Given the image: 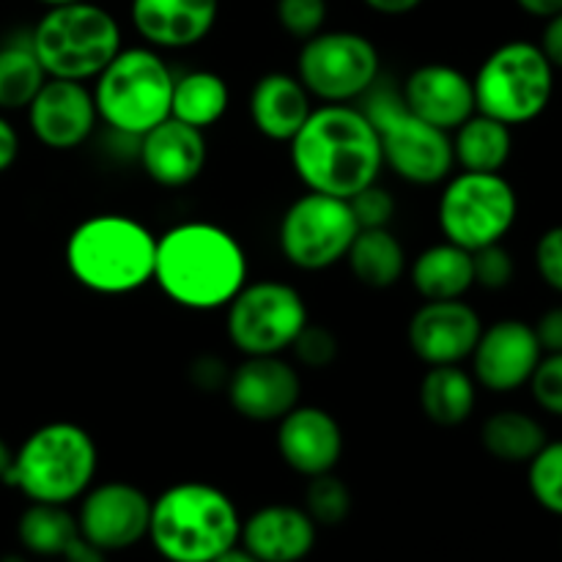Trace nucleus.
I'll return each mask as SVG.
<instances>
[{"label": "nucleus", "mask_w": 562, "mask_h": 562, "mask_svg": "<svg viewBox=\"0 0 562 562\" xmlns=\"http://www.w3.org/2000/svg\"><path fill=\"white\" fill-rule=\"evenodd\" d=\"M327 14V0H278L274 3L278 25L296 42H307L311 36L322 33Z\"/></svg>", "instance_id": "nucleus-35"}, {"label": "nucleus", "mask_w": 562, "mask_h": 562, "mask_svg": "<svg viewBox=\"0 0 562 562\" xmlns=\"http://www.w3.org/2000/svg\"><path fill=\"white\" fill-rule=\"evenodd\" d=\"M148 521H151V499L124 481L91 486L82 494L77 510L80 536L102 552H121L140 543L143 538H148Z\"/></svg>", "instance_id": "nucleus-14"}, {"label": "nucleus", "mask_w": 562, "mask_h": 562, "mask_svg": "<svg viewBox=\"0 0 562 562\" xmlns=\"http://www.w3.org/2000/svg\"><path fill=\"white\" fill-rule=\"evenodd\" d=\"M538 47L543 49V55L549 58V64L562 69V11L560 14L549 16L547 27H543V38Z\"/></svg>", "instance_id": "nucleus-43"}, {"label": "nucleus", "mask_w": 562, "mask_h": 562, "mask_svg": "<svg viewBox=\"0 0 562 562\" xmlns=\"http://www.w3.org/2000/svg\"><path fill=\"white\" fill-rule=\"evenodd\" d=\"M532 329H536L541 351H547V355H558V351H562V307H552V311L543 313Z\"/></svg>", "instance_id": "nucleus-42"}, {"label": "nucleus", "mask_w": 562, "mask_h": 562, "mask_svg": "<svg viewBox=\"0 0 562 562\" xmlns=\"http://www.w3.org/2000/svg\"><path fill=\"white\" fill-rule=\"evenodd\" d=\"M412 285L426 302L461 300L475 285L472 274V252L453 241H439L426 247L412 261Z\"/></svg>", "instance_id": "nucleus-25"}, {"label": "nucleus", "mask_w": 562, "mask_h": 562, "mask_svg": "<svg viewBox=\"0 0 562 562\" xmlns=\"http://www.w3.org/2000/svg\"><path fill=\"white\" fill-rule=\"evenodd\" d=\"M132 25L154 49H187L214 31L220 0H132Z\"/></svg>", "instance_id": "nucleus-22"}, {"label": "nucleus", "mask_w": 562, "mask_h": 562, "mask_svg": "<svg viewBox=\"0 0 562 562\" xmlns=\"http://www.w3.org/2000/svg\"><path fill=\"white\" fill-rule=\"evenodd\" d=\"M349 206L360 228H390L395 217V198L379 181L351 195Z\"/></svg>", "instance_id": "nucleus-38"}, {"label": "nucleus", "mask_w": 562, "mask_h": 562, "mask_svg": "<svg viewBox=\"0 0 562 562\" xmlns=\"http://www.w3.org/2000/svg\"><path fill=\"white\" fill-rule=\"evenodd\" d=\"M278 453L302 477L335 472L344 456V428L322 406L300 404L278 420Z\"/></svg>", "instance_id": "nucleus-20"}, {"label": "nucleus", "mask_w": 562, "mask_h": 562, "mask_svg": "<svg viewBox=\"0 0 562 562\" xmlns=\"http://www.w3.org/2000/svg\"><path fill=\"white\" fill-rule=\"evenodd\" d=\"M47 82V71L38 64L31 38L0 44V110H25Z\"/></svg>", "instance_id": "nucleus-32"}, {"label": "nucleus", "mask_w": 562, "mask_h": 562, "mask_svg": "<svg viewBox=\"0 0 562 562\" xmlns=\"http://www.w3.org/2000/svg\"><path fill=\"white\" fill-rule=\"evenodd\" d=\"M516 3H519L521 11L532 16H543V20L562 11V0H516Z\"/></svg>", "instance_id": "nucleus-47"}, {"label": "nucleus", "mask_w": 562, "mask_h": 562, "mask_svg": "<svg viewBox=\"0 0 562 562\" xmlns=\"http://www.w3.org/2000/svg\"><path fill=\"white\" fill-rule=\"evenodd\" d=\"M536 267L543 283L562 294V225L541 234L536 245Z\"/></svg>", "instance_id": "nucleus-40"}, {"label": "nucleus", "mask_w": 562, "mask_h": 562, "mask_svg": "<svg viewBox=\"0 0 562 562\" xmlns=\"http://www.w3.org/2000/svg\"><path fill=\"white\" fill-rule=\"evenodd\" d=\"M346 263L357 283L384 291L406 274V250L390 228H360L346 252Z\"/></svg>", "instance_id": "nucleus-27"}, {"label": "nucleus", "mask_w": 562, "mask_h": 562, "mask_svg": "<svg viewBox=\"0 0 562 562\" xmlns=\"http://www.w3.org/2000/svg\"><path fill=\"white\" fill-rule=\"evenodd\" d=\"M231 104L228 82L217 71L195 69L173 77V93H170V119L190 124L206 132L217 124Z\"/></svg>", "instance_id": "nucleus-29"}, {"label": "nucleus", "mask_w": 562, "mask_h": 562, "mask_svg": "<svg viewBox=\"0 0 562 562\" xmlns=\"http://www.w3.org/2000/svg\"><path fill=\"white\" fill-rule=\"evenodd\" d=\"M212 562H261V560L252 558V554L247 552L245 547H239V543H236V547H231L228 552H223L220 558H214Z\"/></svg>", "instance_id": "nucleus-48"}, {"label": "nucleus", "mask_w": 562, "mask_h": 562, "mask_svg": "<svg viewBox=\"0 0 562 562\" xmlns=\"http://www.w3.org/2000/svg\"><path fill=\"white\" fill-rule=\"evenodd\" d=\"M239 508L212 483H176L151 499L148 538L168 562H212L239 543Z\"/></svg>", "instance_id": "nucleus-3"}, {"label": "nucleus", "mask_w": 562, "mask_h": 562, "mask_svg": "<svg viewBox=\"0 0 562 562\" xmlns=\"http://www.w3.org/2000/svg\"><path fill=\"white\" fill-rule=\"evenodd\" d=\"M38 3H44L49 9V5H66V3H77V0H38Z\"/></svg>", "instance_id": "nucleus-50"}, {"label": "nucleus", "mask_w": 562, "mask_h": 562, "mask_svg": "<svg viewBox=\"0 0 562 562\" xmlns=\"http://www.w3.org/2000/svg\"><path fill=\"white\" fill-rule=\"evenodd\" d=\"M291 351L300 366L311 368V371H324L338 360V338L324 324L307 322L291 344Z\"/></svg>", "instance_id": "nucleus-36"}, {"label": "nucleus", "mask_w": 562, "mask_h": 562, "mask_svg": "<svg viewBox=\"0 0 562 562\" xmlns=\"http://www.w3.org/2000/svg\"><path fill=\"white\" fill-rule=\"evenodd\" d=\"M16 536L27 552L42 554V558H60L69 543L80 536V527H77V516H71L66 505L31 503V508L16 521Z\"/></svg>", "instance_id": "nucleus-31"}, {"label": "nucleus", "mask_w": 562, "mask_h": 562, "mask_svg": "<svg viewBox=\"0 0 562 562\" xmlns=\"http://www.w3.org/2000/svg\"><path fill=\"white\" fill-rule=\"evenodd\" d=\"M228 376L231 371L225 368V362L214 355L198 357V360L190 366L192 384H195L198 390H203V393H217V390H225Z\"/></svg>", "instance_id": "nucleus-41"}, {"label": "nucleus", "mask_w": 562, "mask_h": 562, "mask_svg": "<svg viewBox=\"0 0 562 562\" xmlns=\"http://www.w3.org/2000/svg\"><path fill=\"white\" fill-rule=\"evenodd\" d=\"M450 137L456 165L470 173H499L514 151L510 126L483 113H472Z\"/></svg>", "instance_id": "nucleus-28"}, {"label": "nucleus", "mask_w": 562, "mask_h": 562, "mask_svg": "<svg viewBox=\"0 0 562 562\" xmlns=\"http://www.w3.org/2000/svg\"><path fill=\"white\" fill-rule=\"evenodd\" d=\"M291 168L311 192L349 201L379 181L384 168L376 130L355 104L313 108L289 143Z\"/></svg>", "instance_id": "nucleus-1"}, {"label": "nucleus", "mask_w": 562, "mask_h": 562, "mask_svg": "<svg viewBox=\"0 0 562 562\" xmlns=\"http://www.w3.org/2000/svg\"><path fill=\"white\" fill-rule=\"evenodd\" d=\"M16 157H20V135L11 126V121L0 113V173L9 170L16 162Z\"/></svg>", "instance_id": "nucleus-44"}, {"label": "nucleus", "mask_w": 562, "mask_h": 562, "mask_svg": "<svg viewBox=\"0 0 562 562\" xmlns=\"http://www.w3.org/2000/svg\"><path fill=\"white\" fill-rule=\"evenodd\" d=\"M483 333V322L472 305L464 300L423 302L409 318L406 340L412 355L431 366H461L477 338Z\"/></svg>", "instance_id": "nucleus-17"}, {"label": "nucleus", "mask_w": 562, "mask_h": 562, "mask_svg": "<svg viewBox=\"0 0 562 562\" xmlns=\"http://www.w3.org/2000/svg\"><path fill=\"white\" fill-rule=\"evenodd\" d=\"M541 357L536 329L519 318H503L492 327H483L470 355L472 376L492 393H514L530 384Z\"/></svg>", "instance_id": "nucleus-16"}, {"label": "nucleus", "mask_w": 562, "mask_h": 562, "mask_svg": "<svg viewBox=\"0 0 562 562\" xmlns=\"http://www.w3.org/2000/svg\"><path fill=\"white\" fill-rule=\"evenodd\" d=\"M137 157L148 179L165 190H181L203 173L209 159L206 135L190 124L165 119L146 135L137 137Z\"/></svg>", "instance_id": "nucleus-21"}, {"label": "nucleus", "mask_w": 562, "mask_h": 562, "mask_svg": "<svg viewBox=\"0 0 562 562\" xmlns=\"http://www.w3.org/2000/svg\"><path fill=\"white\" fill-rule=\"evenodd\" d=\"M99 450L91 434L69 420L36 428L14 453L3 483L20 488L31 503L69 505L91 488Z\"/></svg>", "instance_id": "nucleus-5"}, {"label": "nucleus", "mask_w": 562, "mask_h": 562, "mask_svg": "<svg viewBox=\"0 0 562 562\" xmlns=\"http://www.w3.org/2000/svg\"><path fill=\"white\" fill-rule=\"evenodd\" d=\"M477 404V382L461 366H431L420 382V409L434 426L467 423Z\"/></svg>", "instance_id": "nucleus-26"}, {"label": "nucleus", "mask_w": 562, "mask_h": 562, "mask_svg": "<svg viewBox=\"0 0 562 562\" xmlns=\"http://www.w3.org/2000/svg\"><path fill=\"white\" fill-rule=\"evenodd\" d=\"M27 126L42 146L53 151L80 148L97 130V104L86 82L47 77L27 104Z\"/></svg>", "instance_id": "nucleus-18"}, {"label": "nucleus", "mask_w": 562, "mask_h": 562, "mask_svg": "<svg viewBox=\"0 0 562 562\" xmlns=\"http://www.w3.org/2000/svg\"><path fill=\"white\" fill-rule=\"evenodd\" d=\"M99 121L124 137H143L170 115L173 71L154 47H121L93 77Z\"/></svg>", "instance_id": "nucleus-7"}, {"label": "nucleus", "mask_w": 562, "mask_h": 562, "mask_svg": "<svg viewBox=\"0 0 562 562\" xmlns=\"http://www.w3.org/2000/svg\"><path fill=\"white\" fill-rule=\"evenodd\" d=\"M0 562H25V560H22L20 554H5V558L0 560Z\"/></svg>", "instance_id": "nucleus-51"}, {"label": "nucleus", "mask_w": 562, "mask_h": 562, "mask_svg": "<svg viewBox=\"0 0 562 562\" xmlns=\"http://www.w3.org/2000/svg\"><path fill=\"white\" fill-rule=\"evenodd\" d=\"M357 231L360 225L349 201L307 190L280 217L278 245L291 267L302 272H324L346 261Z\"/></svg>", "instance_id": "nucleus-13"}, {"label": "nucleus", "mask_w": 562, "mask_h": 562, "mask_svg": "<svg viewBox=\"0 0 562 562\" xmlns=\"http://www.w3.org/2000/svg\"><path fill=\"white\" fill-rule=\"evenodd\" d=\"M316 521L296 505H263L241 521L239 541L261 562H302L316 547Z\"/></svg>", "instance_id": "nucleus-23"}, {"label": "nucleus", "mask_w": 562, "mask_h": 562, "mask_svg": "<svg viewBox=\"0 0 562 562\" xmlns=\"http://www.w3.org/2000/svg\"><path fill=\"white\" fill-rule=\"evenodd\" d=\"M376 44L357 31H322L302 42L296 77L324 104H351L379 82Z\"/></svg>", "instance_id": "nucleus-12"}, {"label": "nucleus", "mask_w": 562, "mask_h": 562, "mask_svg": "<svg viewBox=\"0 0 562 562\" xmlns=\"http://www.w3.org/2000/svg\"><path fill=\"white\" fill-rule=\"evenodd\" d=\"M27 38L47 77L58 80H93L121 53L119 20L91 0L49 5Z\"/></svg>", "instance_id": "nucleus-6"}, {"label": "nucleus", "mask_w": 562, "mask_h": 562, "mask_svg": "<svg viewBox=\"0 0 562 562\" xmlns=\"http://www.w3.org/2000/svg\"><path fill=\"white\" fill-rule=\"evenodd\" d=\"M530 492L541 508L562 516V442H547L530 461Z\"/></svg>", "instance_id": "nucleus-34"}, {"label": "nucleus", "mask_w": 562, "mask_h": 562, "mask_svg": "<svg viewBox=\"0 0 562 562\" xmlns=\"http://www.w3.org/2000/svg\"><path fill=\"white\" fill-rule=\"evenodd\" d=\"M154 283L187 311H217L247 283V258L234 234L214 223H179L157 236Z\"/></svg>", "instance_id": "nucleus-2"}, {"label": "nucleus", "mask_w": 562, "mask_h": 562, "mask_svg": "<svg viewBox=\"0 0 562 562\" xmlns=\"http://www.w3.org/2000/svg\"><path fill=\"white\" fill-rule=\"evenodd\" d=\"M472 274H475V285L488 291H503L514 283L516 263L514 256L503 247V241L497 245H486L481 250L472 252Z\"/></svg>", "instance_id": "nucleus-37"}, {"label": "nucleus", "mask_w": 562, "mask_h": 562, "mask_svg": "<svg viewBox=\"0 0 562 562\" xmlns=\"http://www.w3.org/2000/svg\"><path fill=\"white\" fill-rule=\"evenodd\" d=\"M11 461H14V453H11L9 445H5L3 439H0V481H5V475H9Z\"/></svg>", "instance_id": "nucleus-49"}, {"label": "nucleus", "mask_w": 562, "mask_h": 562, "mask_svg": "<svg viewBox=\"0 0 562 562\" xmlns=\"http://www.w3.org/2000/svg\"><path fill=\"white\" fill-rule=\"evenodd\" d=\"M362 113L376 130L382 159L398 179L415 187H434L453 176V137L409 113L395 88H376L366 93Z\"/></svg>", "instance_id": "nucleus-8"}, {"label": "nucleus", "mask_w": 562, "mask_h": 562, "mask_svg": "<svg viewBox=\"0 0 562 562\" xmlns=\"http://www.w3.org/2000/svg\"><path fill=\"white\" fill-rule=\"evenodd\" d=\"M247 113H250L252 126L267 140L291 143V137L302 130L307 115L313 113V97L296 75L269 71V75L258 77L256 86L250 88Z\"/></svg>", "instance_id": "nucleus-24"}, {"label": "nucleus", "mask_w": 562, "mask_h": 562, "mask_svg": "<svg viewBox=\"0 0 562 562\" xmlns=\"http://www.w3.org/2000/svg\"><path fill=\"white\" fill-rule=\"evenodd\" d=\"M231 409L250 423H278L302 401V376L280 355L245 357L225 384Z\"/></svg>", "instance_id": "nucleus-15"}, {"label": "nucleus", "mask_w": 562, "mask_h": 562, "mask_svg": "<svg viewBox=\"0 0 562 562\" xmlns=\"http://www.w3.org/2000/svg\"><path fill=\"white\" fill-rule=\"evenodd\" d=\"M477 113L516 126L538 119L554 91V66L538 44L508 42L472 77Z\"/></svg>", "instance_id": "nucleus-9"}, {"label": "nucleus", "mask_w": 562, "mask_h": 562, "mask_svg": "<svg viewBox=\"0 0 562 562\" xmlns=\"http://www.w3.org/2000/svg\"><path fill=\"white\" fill-rule=\"evenodd\" d=\"M481 445L492 459L505 464H530L547 445V431L536 417L505 409L488 417L481 428Z\"/></svg>", "instance_id": "nucleus-30"}, {"label": "nucleus", "mask_w": 562, "mask_h": 562, "mask_svg": "<svg viewBox=\"0 0 562 562\" xmlns=\"http://www.w3.org/2000/svg\"><path fill=\"white\" fill-rule=\"evenodd\" d=\"M311 322L305 296L280 280H256L225 305V335L245 357L283 355Z\"/></svg>", "instance_id": "nucleus-10"}, {"label": "nucleus", "mask_w": 562, "mask_h": 562, "mask_svg": "<svg viewBox=\"0 0 562 562\" xmlns=\"http://www.w3.org/2000/svg\"><path fill=\"white\" fill-rule=\"evenodd\" d=\"M157 236L124 214H97L66 239V267L82 289L104 296L132 294L151 283Z\"/></svg>", "instance_id": "nucleus-4"}, {"label": "nucleus", "mask_w": 562, "mask_h": 562, "mask_svg": "<svg viewBox=\"0 0 562 562\" xmlns=\"http://www.w3.org/2000/svg\"><path fill=\"white\" fill-rule=\"evenodd\" d=\"M60 558H64V562H108V552H102V549L93 547L91 541L77 536Z\"/></svg>", "instance_id": "nucleus-45"}, {"label": "nucleus", "mask_w": 562, "mask_h": 562, "mask_svg": "<svg viewBox=\"0 0 562 562\" xmlns=\"http://www.w3.org/2000/svg\"><path fill=\"white\" fill-rule=\"evenodd\" d=\"M305 514L316 527H338L351 514V488L335 472L307 477Z\"/></svg>", "instance_id": "nucleus-33"}, {"label": "nucleus", "mask_w": 562, "mask_h": 562, "mask_svg": "<svg viewBox=\"0 0 562 562\" xmlns=\"http://www.w3.org/2000/svg\"><path fill=\"white\" fill-rule=\"evenodd\" d=\"M406 110L437 130L453 132L477 113L472 77L450 64H423L401 86Z\"/></svg>", "instance_id": "nucleus-19"}, {"label": "nucleus", "mask_w": 562, "mask_h": 562, "mask_svg": "<svg viewBox=\"0 0 562 562\" xmlns=\"http://www.w3.org/2000/svg\"><path fill=\"white\" fill-rule=\"evenodd\" d=\"M519 201L499 173H461L450 176L439 195V231L445 241L475 252L486 245H497L514 228Z\"/></svg>", "instance_id": "nucleus-11"}, {"label": "nucleus", "mask_w": 562, "mask_h": 562, "mask_svg": "<svg viewBox=\"0 0 562 562\" xmlns=\"http://www.w3.org/2000/svg\"><path fill=\"white\" fill-rule=\"evenodd\" d=\"M532 398L538 401V406L552 415L562 417V351L558 355L541 357L536 373L530 379Z\"/></svg>", "instance_id": "nucleus-39"}, {"label": "nucleus", "mask_w": 562, "mask_h": 562, "mask_svg": "<svg viewBox=\"0 0 562 562\" xmlns=\"http://www.w3.org/2000/svg\"><path fill=\"white\" fill-rule=\"evenodd\" d=\"M371 11L384 16H404L412 14L415 9H420L423 0H362Z\"/></svg>", "instance_id": "nucleus-46"}]
</instances>
